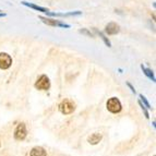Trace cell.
I'll return each mask as SVG.
<instances>
[{
    "mask_svg": "<svg viewBox=\"0 0 156 156\" xmlns=\"http://www.w3.org/2000/svg\"><path fill=\"white\" fill-rule=\"evenodd\" d=\"M74 109H76V106H74V104H73L70 99H65L59 105V110L65 115L71 114V112H74Z\"/></svg>",
    "mask_w": 156,
    "mask_h": 156,
    "instance_id": "obj_1",
    "label": "cell"
},
{
    "mask_svg": "<svg viewBox=\"0 0 156 156\" xmlns=\"http://www.w3.org/2000/svg\"><path fill=\"white\" fill-rule=\"evenodd\" d=\"M35 87L38 90H43V91H45V90H48L50 87V82H49V79H48V76H45V74H43V76H41L38 79H37L36 83H35Z\"/></svg>",
    "mask_w": 156,
    "mask_h": 156,
    "instance_id": "obj_2",
    "label": "cell"
},
{
    "mask_svg": "<svg viewBox=\"0 0 156 156\" xmlns=\"http://www.w3.org/2000/svg\"><path fill=\"white\" fill-rule=\"evenodd\" d=\"M107 109L109 110V112H114V114L119 112L121 110V104H120L119 99L116 98V97L108 99V101H107Z\"/></svg>",
    "mask_w": 156,
    "mask_h": 156,
    "instance_id": "obj_3",
    "label": "cell"
},
{
    "mask_svg": "<svg viewBox=\"0 0 156 156\" xmlns=\"http://www.w3.org/2000/svg\"><path fill=\"white\" fill-rule=\"evenodd\" d=\"M12 65V58L5 54V52H1L0 54V69H9Z\"/></svg>",
    "mask_w": 156,
    "mask_h": 156,
    "instance_id": "obj_4",
    "label": "cell"
},
{
    "mask_svg": "<svg viewBox=\"0 0 156 156\" xmlns=\"http://www.w3.org/2000/svg\"><path fill=\"white\" fill-rule=\"evenodd\" d=\"M26 134H27V131H26L25 125L24 123H20L16 127V131H14V139L19 141H22L26 138Z\"/></svg>",
    "mask_w": 156,
    "mask_h": 156,
    "instance_id": "obj_5",
    "label": "cell"
},
{
    "mask_svg": "<svg viewBox=\"0 0 156 156\" xmlns=\"http://www.w3.org/2000/svg\"><path fill=\"white\" fill-rule=\"evenodd\" d=\"M39 19L44 22L45 24L47 25H51V26H60V27H67L69 29L70 25L69 24H66L62 23V22H60L59 20H54V19H48V18H45V16H39Z\"/></svg>",
    "mask_w": 156,
    "mask_h": 156,
    "instance_id": "obj_6",
    "label": "cell"
},
{
    "mask_svg": "<svg viewBox=\"0 0 156 156\" xmlns=\"http://www.w3.org/2000/svg\"><path fill=\"white\" fill-rule=\"evenodd\" d=\"M119 25L116 23H108L105 27V32H106L108 35H114V34H117L119 32Z\"/></svg>",
    "mask_w": 156,
    "mask_h": 156,
    "instance_id": "obj_7",
    "label": "cell"
},
{
    "mask_svg": "<svg viewBox=\"0 0 156 156\" xmlns=\"http://www.w3.org/2000/svg\"><path fill=\"white\" fill-rule=\"evenodd\" d=\"M46 151L44 148L41 147V146H36V147L32 148L31 153H30V156H46Z\"/></svg>",
    "mask_w": 156,
    "mask_h": 156,
    "instance_id": "obj_8",
    "label": "cell"
},
{
    "mask_svg": "<svg viewBox=\"0 0 156 156\" xmlns=\"http://www.w3.org/2000/svg\"><path fill=\"white\" fill-rule=\"evenodd\" d=\"M22 5H26V7H30V8H32V9H35V10H37V11H41V12L46 13L47 11H48V9L43 8V7H39V5H34V3H29V2H26V1H22Z\"/></svg>",
    "mask_w": 156,
    "mask_h": 156,
    "instance_id": "obj_9",
    "label": "cell"
},
{
    "mask_svg": "<svg viewBox=\"0 0 156 156\" xmlns=\"http://www.w3.org/2000/svg\"><path fill=\"white\" fill-rule=\"evenodd\" d=\"M101 140V134H99V133H94V134H92L89 138V142L91 144H97Z\"/></svg>",
    "mask_w": 156,
    "mask_h": 156,
    "instance_id": "obj_10",
    "label": "cell"
},
{
    "mask_svg": "<svg viewBox=\"0 0 156 156\" xmlns=\"http://www.w3.org/2000/svg\"><path fill=\"white\" fill-rule=\"evenodd\" d=\"M141 68H142V70H143V72L145 73L146 76H148L150 79H152L153 81H155V76H154V73L152 70H150V69H146V68H144L143 66H141Z\"/></svg>",
    "mask_w": 156,
    "mask_h": 156,
    "instance_id": "obj_11",
    "label": "cell"
},
{
    "mask_svg": "<svg viewBox=\"0 0 156 156\" xmlns=\"http://www.w3.org/2000/svg\"><path fill=\"white\" fill-rule=\"evenodd\" d=\"M97 33H98V35L101 37V39H103V41H104V43L107 45V46H108V47H110V46H112V44H110V42H109V39L107 38V37L105 36L104 34L101 33V32H97Z\"/></svg>",
    "mask_w": 156,
    "mask_h": 156,
    "instance_id": "obj_12",
    "label": "cell"
},
{
    "mask_svg": "<svg viewBox=\"0 0 156 156\" xmlns=\"http://www.w3.org/2000/svg\"><path fill=\"white\" fill-rule=\"evenodd\" d=\"M80 33H82V34H86V35H89L90 37H93V34H92L91 32L86 31V30H80Z\"/></svg>",
    "mask_w": 156,
    "mask_h": 156,
    "instance_id": "obj_13",
    "label": "cell"
},
{
    "mask_svg": "<svg viewBox=\"0 0 156 156\" xmlns=\"http://www.w3.org/2000/svg\"><path fill=\"white\" fill-rule=\"evenodd\" d=\"M141 98H142V101H143L144 103H145V104H146V106H147V107H150V105H148V103H147V101H146L145 97H144V96H142V95H141Z\"/></svg>",
    "mask_w": 156,
    "mask_h": 156,
    "instance_id": "obj_14",
    "label": "cell"
},
{
    "mask_svg": "<svg viewBox=\"0 0 156 156\" xmlns=\"http://www.w3.org/2000/svg\"><path fill=\"white\" fill-rule=\"evenodd\" d=\"M5 16V13H0V16Z\"/></svg>",
    "mask_w": 156,
    "mask_h": 156,
    "instance_id": "obj_15",
    "label": "cell"
}]
</instances>
